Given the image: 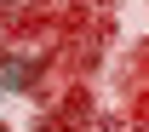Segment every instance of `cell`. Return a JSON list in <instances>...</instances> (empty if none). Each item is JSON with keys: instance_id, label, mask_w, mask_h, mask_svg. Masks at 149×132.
<instances>
[{"instance_id": "6da1fadb", "label": "cell", "mask_w": 149, "mask_h": 132, "mask_svg": "<svg viewBox=\"0 0 149 132\" xmlns=\"http://www.w3.org/2000/svg\"><path fill=\"white\" fill-rule=\"evenodd\" d=\"M0 132H6V126H0Z\"/></svg>"}]
</instances>
